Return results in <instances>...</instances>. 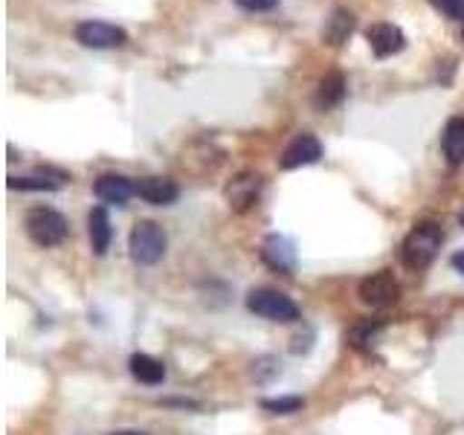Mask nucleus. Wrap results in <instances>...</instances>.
Here are the masks:
<instances>
[{
	"mask_svg": "<svg viewBox=\"0 0 464 435\" xmlns=\"http://www.w3.org/2000/svg\"><path fill=\"white\" fill-rule=\"evenodd\" d=\"M261 258H265V265L285 276L296 270V246L287 236H279V232H273V236L261 241Z\"/></svg>",
	"mask_w": 464,
	"mask_h": 435,
	"instance_id": "nucleus-9",
	"label": "nucleus"
},
{
	"mask_svg": "<svg viewBox=\"0 0 464 435\" xmlns=\"http://www.w3.org/2000/svg\"><path fill=\"white\" fill-rule=\"evenodd\" d=\"M137 195L151 207H169V203L178 200L180 188L169 178H142L137 180Z\"/></svg>",
	"mask_w": 464,
	"mask_h": 435,
	"instance_id": "nucleus-14",
	"label": "nucleus"
},
{
	"mask_svg": "<svg viewBox=\"0 0 464 435\" xmlns=\"http://www.w3.org/2000/svg\"><path fill=\"white\" fill-rule=\"evenodd\" d=\"M354 26H357V18H354V12L352 9H345V6H337L334 9L325 24H323V41L328 44V47H343V44L352 38L354 33Z\"/></svg>",
	"mask_w": 464,
	"mask_h": 435,
	"instance_id": "nucleus-12",
	"label": "nucleus"
},
{
	"mask_svg": "<svg viewBox=\"0 0 464 435\" xmlns=\"http://www.w3.org/2000/svg\"><path fill=\"white\" fill-rule=\"evenodd\" d=\"M93 195L102 203H111V207H125L130 195H137V183H130L122 174H102L93 183Z\"/></svg>",
	"mask_w": 464,
	"mask_h": 435,
	"instance_id": "nucleus-11",
	"label": "nucleus"
},
{
	"mask_svg": "<svg viewBox=\"0 0 464 435\" xmlns=\"http://www.w3.org/2000/svg\"><path fill=\"white\" fill-rule=\"evenodd\" d=\"M304 406V398L299 395H287V398H265L261 401V410H267L273 415H290V412H299Z\"/></svg>",
	"mask_w": 464,
	"mask_h": 435,
	"instance_id": "nucleus-19",
	"label": "nucleus"
},
{
	"mask_svg": "<svg viewBox=\"0 0 464 435\" xmlns=\"http://www.w3.org/2000/svg\"><path fill=\"white\" fill-rule=\"evenodd\" d=\"M128 369L130 374H134V381L145 383V386H157V383H163L166 381V366H163V360H157L151 354H130L128 360Z\"/></svg>",
	"mask_w": 464,
	"mask_h": 435,
	"instance_id": "nucleus-18",
	"label": "nucleus"
},
{
	"mask_svg": "<svg viewBox=\"0 0 464 435\" xmlns=\"http://www.w3.org/2000/svg\"><path fill=\"white\" fill-rule=\"evenodd\" d=\"M261 186H265V178L253 169H244L232 178L224 188V198L229 203L232 212H250L256 207V200L261 195Z\"/></svg>",
	"mask_w": 464,
	"mask_h": 435,
	"instance_id": "nucleus-5",
	"label": "nucleus"
},
{
	"mask_svg": "<svg viewBox=\"0 0 464 435\" xmlns=\"http://www.w3.org/2000/svg\"><path fill=\"white\" fill-rule=\"evenodd\" d=\"M360 299L369 308H389L401 299V285L392 270H377L360 282Z\"/></svg>",
	"mask_w": 464,
	"mask_h": 435,
	"instance_id": "nucleus-6",
	"label": "nucleus"
},
{
	"mask_svg": "<svg viewBox=\"0 0 464 435\" xmlns=\"http://www.w3.org/2000/svg\"><path fill=\"white\" fill-rule=\"evenodd\" d=\"M319 157H323V142H319V137L311 134V130H302V134H296L285 145L279 163H282L285 171H294V169H302V166L319 163Z\"/></svg>",
	"mask_w": 464,
	"mask_h": 435,
	"instance_id": "nucleus-8",
	"label": "nucleus"
},
{
	"mask_svg": "<svg viewBox=\"0 0 464 435\" xmlns=\"http://www.w3.org/2000/svg\"><path fill=\"white\" fill-rule=\"evenodd\" d=\"M87 236H91V246L96 256H105L111 238H113V227H111V218L105 207H96L87 215Z\"/></svg>",
	"mask_w": 464,
	"mask_h": 435,
	"instance_id": "nucleus-15",
	"label": "nucleus"
},
{
	"mask_svg": "<svg viewBox=\"0 0 464 435\" xmlns=\"http://www.w3.org/2000/svg\"><path fill=\"white\" fill-rule=\"evenodd\" d=\"M377 331H381V323H357L352 331H348V343L362 348V345L377 337Z\"/></svg>",
	"mask_w": 464,
	"mask_h": 435,
	"instance_id": "nucleus-20",
	"label": "nucleus"
},
{
	"mask_svg": "<svg viewBox=\"0 0 464 435\" xmlns=\"http://www.w3.org/2000/svg\"><path fill=\"white\" fill-rule=\"evenodd\" d=\"M166 246H169L166 232L154 221L134 224V229H130V236H128V253L142 267H151V265H157V261H163Z\"/></svg>",
	"mask_w": 464,
	"mask_h": 435,
	"instance_id": "nucleus-2",
	"label": "nucleus"
},
{
	"mask_svg": "<svg viewBox=\"0 0 464 435\" xmlns=\"http://www.w3.org/2000/svg\"><path fill=\"white\" fill-rule=\"evenodd\" d=\"M76 41L91 50H113L128 41V33L122 26H113L105 21H82L76 26Z\"/></svg>",
	"mask_w": 464,
	"mask_h": 435,
	"instance_id": "nucleus-7",
	"label": "nucleus"
},
{
	"mask_svg": "<svg viewBox=\"0 0 464 435\" xmlns=\"http://www.w3.org/2000/svg\"><path fill=\"white\" fill-rule=\"evenodd\" d=\"M246 308H250L256 316L270 319V323H296L299 319V308L296 302L287 294L276 287H256L246 296Z\"/></svg>",
	"mask_w": 464,
	"mask_h": 435,
	"instance_id": "nucleus-4",
	"label": "nucleus"
},
{
	"mask_svg": "<svg viewBox=\"0 0 464 435\" xmlns=\"http://www.w3.org/2000/svg\"><path fill=\"white\" fill-rule=\"evenodd\" d=\"M111 435H149V432H140V430H116Z\"/></svg>",
	"mask_w": 464,
	"mask_h": 435,
	"instance_id": "nucleus-24",
	"label": "nucleus"
},
{
	"mask_svg": "<svg viewBox=\"0 0 464 435\" xmlns=\"http://www.w3.org/2000/svg\"><path fill=\"white\" fill-rule=\"evenodd\" d=\"M461 224H464V215H461Z\"/></svg>",
	"mask_w": 464,
	"mask_h": 435,
	"instance_id": "nucleus-26",
	"label": "nucleus"
},
{
	"mask_svg": "<svg viewBox=\"0 0 464 435\" xmlns=\"http://www.w3.org/2000/svg\"><path fill=\"white\" fill-rule=\"evenodd\" d=\"M366 41L377 58H392L406 47V35L398 24H372L366 29Z\"/></svg>",
	"mask_w": 464,
	"mask_h": 435,
	"instance_id": "nucleus-10",
	"label": "nucleus"
},
{
	"mask_svg": "<svg viewBox=\"0 0 464 435\" xmlns=\"http://www.w3.org/2000/svg\"><path fill=\"white\" fill-rule=\"evenodd\" d=\"M236 6L244 12H270L279 6V0H236Z\"/></svg>",
	"mask_w": 464,
	"mask_h": 435,
	"instance_id": "nucleus-22",
	"label": "nucleus"
},
{
	"mask_svg": "<svg viewBox=\"0 0 464 435\" xmlns=\"http://www.w3.org/2000/svg\"><path fill=\"white\" fill-rule=\"evenodd\" d=\"M345 91H348V82L340 70H331L323 76V82H319L316 93H314V108L316 111H331L337 108L340 102L345 99Z\"/></svg>",
	"mask_w": 464,
	"mask_h": 435,
	"instance_id": "nucleus-13",
	"label": "nucleus"
},
{
	"mask_svg": "<svg viewBox=\"0 0 464 435\" xmlns=\"http://www.w3.org/2000/svg\"><path fill=\"white\" fill-rule=\"evenodd\" d=\"M453 267L464 276V250H459V253L453 256Z\"/></svg>",
	"mask_w": 464,
	"mask_h": 435,
	"instance_id": "nucleus-23",
	"label": "nucleus"
},
{
	"mask_svg": "<svg viewBox=\"0 0 464 435\" xmlns=\"http://www.w3.org/2000/svg\"><path fill=\"white\" fill-rule=\"evenodd\" d=\"M461 38H464V24H461Z\"/></svg>",
	"mask_w": 464,
	"mask_h": 435,
	"instance_id": "nucleus-25",
	"label": "nucleus"
},
{
	"mask_svg": "<svg viewBox=\"0 0 464 435\" xmlns=\"http://www.w3.org/2000/svg\"><path fill=\"white\" fill-rule=\"evenodd\" d=\"M441 244H444V232L439 224H432V221H424V224H418L410 229V236L403 238L401 244V258H403V265L420 273V270H427L435 256H439L441 250Z\"/></svg>",
	"mask_w": 464,
	"mask_h": 435,
	"instance_id": "nucleus-1",
	"label": "nucleus"
},
{
	"mask_svg": "<svg viewBox=\"0 0 464 435\" xmlns=\"http://www.w3.org/2000/svg\"><path fill=\"white\" fill-rule=\"evenodd\" d=\"M64 180H67L64 171L38 169V174H29V178H9V188H24V192H55V188H62Z\"/></svg>",
	"mask_w": 464,
	"mask_h": 435,
	"instance_id": "nucleus-17",
	"label": "nucleus"
},
{
	"mask_svg": "<svg viewBox=\"0 0 464 435\" xmlns=\"http://www.w3.org/2000/svg\"><path fill=\"white\" fill-rule=\"evenodd\" d=\"M24 227L38 246H58L70 232L67 218L53 207H33L24 218Z\"/></svg>",
	"mask_w": 464,
	"mask_h": 435,
	"instance_id": "nucleus-3",
	"label": "nucleus"
},
{
	"mask_svg": "<svg viewBox=\"0 0 464 435\" xmlns=\"http://www.w3.org/2000/svg\"><path fill=\"white\" fill-rule=\"evenodd\" d=\"M430 6L450 21H464V0H430Z\"/></svg>",
	"mask_w": 464,
	"mask_h": 435,
	"instance_id": "nucleus-21",
	"label": "nucleus"
},
{
	"mask_svg": "<svg viewBox=\"0 0 464 435\" xmlns=\"http://www.w3.org/2000/svg\"><path fill=\"white\" fill-rule=\"evenodd\" d=\"M441 151L450 166L464 163V116H450L441 134Z\"/></svg>",
	"mask_w": 464,
	"mask_h": 435,
	"instance_id": "nucleus-16",
	"label": "nucleus"
}]
</instances>
